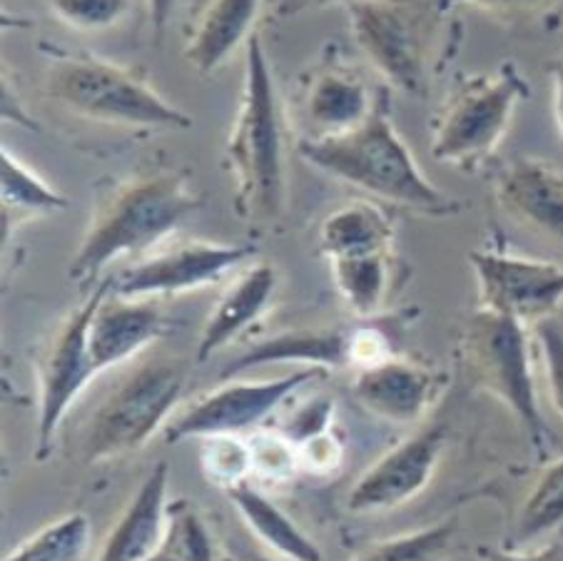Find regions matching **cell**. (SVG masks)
<instances>
[{"instance_id":"cell-1","label":"cell","mask_w":563,"mask_h":561,"mask_svg":"<svg viewBox=\"0 0 563 561\" xmlns=\"http://www.w3.org/2000/svg\"><path fill=\"white\" fill-rule=\"evenodd\" d=\"M200 208L202 198L177 170H145L98 183L86 235L68 270L70 279L96 287L108 265L150 255Z\"/></svg>"},{"instance_id":"cell-2","label":"cell","mask_w":563,"mask_h":561,"mask_svg":"<svg viewBox=\"0 0 563 561\" xmlns=\"http://www.w3.org/2000/svg\"><path fill=\"white\" fill-rule=\"evenodd\" d=\"M297 153L317 170L367 193L369 198L399 205L427 218H454L466 208L421 173L391 123L387 88H382L377 108L364 123L340 135L299 140Z\"/></svg>"},{"instance_id":"cell-3","label":"cell","mask_w":563,"mask_h":561,"mask_svg":"<svg viewBox=\"0 0 563 561\" xmlns=\"http://www.w3.org/2000/svg\"><path fill=\"white\" fill-rule=\"evenodd\" d=\"M228 161L238 218L255 230H267L285 218L287 120L260 35L247 41L245 82L228 138Z\"/></svg>"},{"instance_id":"cell-4","label":"cell","mask_w":563,"mask_h":561,"mask_svg":"<svg viewBox=\"0 0 563 561\" xmlns=\"http://www.w3.org/2000/svg\"><path fill=\"white\" fill-rule=\"evenodd\" d=\"M356 45L391 88L424 100L459 45L441 0H354L346 6Z\"/></svg>"},{"instance_id":"cell-5","label":"cell","mask_w":563,"mask_h":561,"mask_svg":"<svg viewBox=\"0 0 563 561\" xmlns=\"http://www.w3.org/2000/svg\"><path fill=\"white\" fill-rule=\"evenodd\" d=\"M45 96L70 116L102 125L187 130L192 116L153 88L147 73L88 53H48Z\"/></svg>"},{"instance_id":"cell-6","label":"cell","mask_w":563,"mask_h":561,"mask_svg":"<svg viewBox=\"0 0 563 561\" xmlns=\"http://www.w3.org/2000/svg\"><path fill=\"white\" fill-rule=\"evenodd\" d=\"M529 96L531 88L511 61L494 73L456 80L431 123V157L464 173H476L499 150L516 108Z\"/></svg>"},{"instance_id":"cell-7","label":"cell","mask_w":563,"mask_h":561,"mask_svg":"<svg viewBox=\"0 0 563 561\" xmlns=\"http://www.w3.org/2000/svg\"><path fill=\"white\" fill-rule=\"evenodd\" d=\"M459 358L466 385L494 397L519 419L539 454L551 444V429L543 422L537 382L531 370L529 327L476 307L459 337Z\"/></svg>"},{"instance_id":"cell-8","label":"cell","mask_w":563,"mask_h":561,"mask_svg":"<svg viewBox=\"0 0 563 561\" xmlns=\"http://www.w3.org/2000/svg\"><path fill=\"white\" fill-rule=\"evenodd\" d=\"M185 382L187 364L183 360H145L90 417L80 442L82 460L88 464L110 462L145 447L173 415Z\"/></svg>"},{"instance_id":"cell-9","label":"cell","mask_w":563,"mask_h":561,"mask_svg":"<svg viewBox=\"0 0 563 561\" xmlns=\"http://www.w3.org/2000/svg\"><path fill=\"white\" fill-rule=\"evenodd\" d=\"M324 377L327 370L297 367L287 377L277 380H224L220 387L197 397L183 415L167 422L165 442L180 444L185 439L242 437L255 432L289 397Z\"/></svg>"},{"instance_id":"cell-10","label":"cell","mask_w":563,"mask_h":561,"mask_svg":"<svg viewBox=\"0 0 563 561\" xmlns=\"http://www.w3.org/2000/svg\"><path fill=\"white\" fill-rule=\"evenodd\" d=\"M106 289L108 279L92 287L86 302L60 322L37 362V462L48 460L65 415L100 374L92 360L88 332Z\"/></svg>"},{"instance_id":"cell-11","label":"cell","mask_w":563,"mask_h":561,"mask_svg":"<svg viewBox=\"0 0 563 561\" xmlns=\"http://www.w3.org/2000/svg\"><path fill=\"white\" fill-rule=\"evenodd\" d=\"M252 242L234 245V242L190 240L159 252L137 257L133 265L120 270L110 277L115 295L133 299H159L202 289L220 279L255 255Z\"/></svg>"},{"instance_id":"cell-12","label":"cell","mask_w":563,"mask_h":561,"mask_svg":"<svg viewBox=\"0 0 563 561\" xmlns=\"http://www.w3.org/2000/svg\"><path fill=\"white\" fill-rule=\"evenodd\" d=\"M478 307L537 327L563 307V267L506 250H472Z\"/></svg>"},{"instance_id":"cell-13","label":"cell","mask_w":563,"mask_h":561,"mask_svg":"<svg viewBox=\"0 0 563 561\" xmlns=\"http://www.w3.org/2000/svg\"><path fill=\"white\" fill-rule=\"evenodd\" d=\"M446 437V427L434 422L389 449L356 480L346 497V509L354 514L387 512L419 497L434 480Z\"/></svg>"},{"instance_id":"cell-14","label":"cell","mask_w":563,"mask_h":561,"mask_svg":"<svg viewBox=\"0 0 563 561\" xmlns=\"http://www.w3.org/2000/svg\"><path fill=\"white\" fill-rule=\"evenodd\" d=\"M379 96L382 88H372L354 65L344 63L336 51H327V58L314 63L299 82L297 118L307 138L340 135L364 123Z\"/></svg>"},{"instance_id":"cell-15","label":"cell","mask_w":563,"mask_h":561,"mask_svg":"<svg viewBox=\"0 0 563 561\" xmlns=\"http://www.w3.org/2000/svg\"><path fill=\"white\" fill-rule=\"evenodd\" d=\"M444 387L446 374L399 358V354L374 367L354 372L352 380L356 405L391 425H411L424 419Z\"/></svg>"},{"instance_id":"cell-16","label":"cell","mask_w":563,"mask_h":561,"mask_svg":"<svg viewBox=\"0 0 563 561\" xmlns=\"http://www.w3.org/2000/svg\"><path fill=\"white\" fill-rule=\"evenodd\" d=\"M494 200L506 218L563 245V173L543 157H514L494 175Z\"/></svg>"},{"instance_id":"cell-17","label":"cell","mask_w":563,"mask_h":561,"mask_svg":"<svg viewBox=\"0 0 563 561\" xmlns=\"http://www.w3.org/2000/svg\"><path fill=\"white\" fill-rule=\"evenodd\" d=\"M165 332L157 299H133L115 295L110 287L100 297L90 322V352L98 372L118 367L147 350Z\"/></svg>"},{"instance_id":"cell-18","label":"cell","mask_w":563,"mask_h":561,"mask_svg":"<svg viewBox=\"0 0 563 561\" xmlns=\"http://www.w3.org/2000/svg\"><path fill=\"white\" fill-rule=\"evenodd\" d=\"M352 330L354 324L312 327V330L302 327V330L272 334L230 360L220 374L222 380H234L250 370L282 362H292L299 367H319L327 372L352 367Z\"/></svg>"},{"instance_id":"cell-19","label":"cell","mask_w":563,"mask_h":561,"mask_svg":"<svg viewBox=\"0 0 563 561\" xmlns=\"http://www.w3.org/2000/svg\"><path fill=\"white\" fill-rule=\"evenodd\" d=\"M167 484L170 466L157 462L110 527L96 561H145L153 554L167 527Z\"/></svg>"},{"instance_id":"cell-20","label":"cell","mask_w":563,"mask_h":561,"mask_svg":"<svg viewBox=\"0 0 563 561\" xmlns=\"http://www.w3.org/2000/svg\"><path fill=\"white\" fill-rule=\"evenodd\" d=\"M277 279V267L272 262H257L245 275L234 279L228 293L212 307L208 322L202 327L195 360L200 364L208 362L212 354L222 352L252 322L260 320L262 312L267 310L272 295H275Z\"/></svg>"},{"instance_id":"cell-21","label":"cell","mask_w":563,"mask_h":561,"mask_svg":"<svg viewBox=\"0 0 563 561\" xmlns=\"http://www.w3.org/2000/svg\"><path fill=\"white\" fill-rule=\"evenodd\" d=\"M265 0H210L185 45V61L200 75H212L252 37Z\"/></svg>"},{"instance_id":"cell-22","label":"cell","mask_w":563,"mask_h":561,"mask_svg":"<svg viewBox=\"0 0 563 561\" xmlns=\"http://www.w3.org/2000/svg\"><path fill=\"white\" fill-rule=\"evenodd\" d=\"M336 293L350 307L356 320L387 315L389 299L405 283V265L397 252H367L330 260Z\"/></svg>"},{"instance_id":"cell-23","label":"cell","mask_w":563,"mask_h":561,"mask_svg":"<svg viewBox=\"0 0 563 561\" xmlns=\"http://www.w3.org/2000/svg\"><path fill=\"white\" fill-rule=\"evenodd\" d=\"M228 497L262 544L285 561H322V551L297 524L247 480L228 486Z\"/></svg>"},{"instance_id":"cell-24","label":"cell","mask_w":563,"mask_h":561,"mask_svg":"<svg viewBox=\"0 0 563 561\" xmlns=\"http://www.w3.org/2000/svg\"><path fill=\"white\" fill-rule=\"evenodd\" d=\"M394 220L379 205L354 200L330 212L319 228V252L330 260L394 250Z\"/></svg>"},{"instance_id":"cell-25","label":"cell","mask_w":563,"mask_h":561,"mask_svg":"<svg viewBox=\"0 0 563 561\" xmlns=\"http://www.w3.org/2000/svg\"><path fill=\"white\" fill-rule=\"evenodd\" d=\"M0 205H3V228L8 222L27 215H43L68 208V200L23 165L13 153L0 150Z\"/></svg>"},{"instance_id":"cell-26","label":"cell","mask_w":563,"mask_h":561,"mask_svg":"<svg viewBox=\"0 0 563 561\" xmlns=\"http://www.w3.org/2000/svg\"><path fill=\"white\" fill-rule=\"evenodd\" d=\"M563 527V457L553 460L539 476L514 521L509 549H523Z\"/></svg>"},{"instance_id":"cell-27","label":"cell","mask_w":563,"mask_h":561,"mask_svg":"<svg viewBox=\"0 0 563 561\" xmlns=\"http://www.w3.org/2000/svg\"><path fill=\"white\" fill-rule=\"evenodd\" d=\"M92 529L86 514H68L13 549L3 561H82Z\"/></svg>"},{"instance_id":"cell-28","label":"cell","mask_w":563,"mask_h":561,"mask_svg":"<svg viewBox=\"0 0 563 561\" xmlns=\"http://www.w3.org/2000/svg\"><path fill=\"white\" fill-rule=\"evenodd\" d=\"M456 529V517H449L431 524V527L409 531V535L369 544L352 561H446V557L452 554Z\"/></svg>"},{"instance_id":"cell-29","label":"cell","mask_w":563,"mask_h":561,"mask_svg":"<svg viewBox=\"0 0 563 561\" xmlns=\"http://www.w3.org/2000/svg\"><path fill=\"white\" fill-rule=\"evenodd\" d=\"M145 561H214L208 524L187 502H173L165 535Z\"/></svg>"},{"instance_id":"cell-30","label":"cell","mask_w":563,"mask_h":561,"mask_svg":"<svg viewBox=\"0 0 563 561\" xmlns=\"http://www.w3.org/2000/svg\"><path fill=\"white\" fill-rule=\"evenodd\" d=\"M205 472L212 482L222 484L224 490L238 482L250 480L252 454L247 439L242 437H212L205 439L202 449Z\"/></svg>"},{"instance_id":"cell-31","label":"cell","mask_w":563,"mask_h":561,"mask_svg":"<svg viewBox=\"0 0 563 561\" xmlns=\"http://www.w3.org/2000/svg\"><path fill=\"white\" fill-rule=\"evenodd\" d=\"M250 435L252 474L262 480H289V474L299 470L297 447L279 429H255Z\"/></svg>"},{"instance_id":"cell-32","label":"cell","mask_w":563,"mask_h":561,"mask_svg":"<svg viewBox=\"0 0 563 561\" xmlns=\"http://www.w3.org/2000/svg\"><path fill=\"white\" fill-rule=\"evenodd\" d=\"M135 0H48L51 13L78 31H106L133 11Z\"/></svg>"},{"instance_id":"cell-33","label":"cell","mask_w":563,"mask_h":561,"mask_svg":"<svg viewBox=\"0 0 563 561\" xmlns=\"http://www.w3.org/2000/svg\"><path fill=\"white\" fill-rule=\"evenodd\" d=\"M446 11H454L456 6H474L492 13L501 21H559L563 18V0H441Z\"/></svg>"},{"instance_id":"cell-34","label":"cell","mask_w":563,"mask_h":561,"mask_svg":"<svg viewBox=\"0 0 563 561\" xmlns=\"http://www.w3.org/2000/svg\"><path fill=\"white\" fill-rule=\"evenodd\" d=\"M533 332H537L543 370H547L551 405L563 417V322L551 317V320H543L533 327Z\"/></svg>"},{"instance_id":"cell-35","label":"cell","mask_w":563,"mask_h":561,"mask_svg":"<svg viewBox=\"0 0 563 561\" xmlns=\"http://www.w3.org/2000/svg\"><path fill=\"white\" fill-rule=\"evenodd\" d=\"M332 415H334V402L324 397H314V402H309V405L295 411V415L289 417V425L285 429H279V432L289 437V442L297 447L317 435L330 432Z\"/></svg>"},{"instance_id":"cell-36","label":"cell","mask_w":563,"mask_h":561,"mask_svg":"<svg viewBox=\"0 0 563 561\" xmlns=\"http://www.w3.org/2000/svg\"><path fill=\"white\" fill-rule=\"evenodd\" d=\"M344 449L332 432L317 435L307 442L297 444V464L299 470L312 472V474H330L342 464Z\"/></svg>"},{"instance_id":"cell-37","label":"cell","mask_w":563,"mask_h":561,"mask_svg":"<svg viewBox=\"0 0 563 561\" xmlns=\"http://www.w3.org/2000/svg\"><path fill=\"white\" fill-rule=\"evenodd\" d=\"M482 561H563V544H549L537 551H521V549H484Z\"/></svg>"},{"instance_id":"cell-38","label":"cell","mask_w":563,"mask_h":561,"mask_svg":"<svg viewBox=\"0 0 563 561\" xmlns=\"http://www.w3.org/2000/svg\"><path fill=\"white\" fill-rule=\"evenodd\" d=\"M549 75L553 82V118H556L559 138L563 145V55H559V58L549 65Z\"/></svg>"},{"instance_id":"cell-39","label":"cell","mask_w":563,"mask_h":561,"mask_svg":"<svg viewBox=\"0 0 563 561\" xmlns=\"http://www.w3.org/2000/svg\"><path fill=\"white\" fill-rule=\"evenodd\" d=\"M327 3H344L350 6L354 0H277V8H275V15L279 21H289V18H295L305 11H312V8L319 6H327Z\"/></svg>"},{"instance_id":"cell-40","label":"cell","mask_w":563,"mask_h":561,"mask_svg":"<svg viewBox=\"0 0 563 561\" xmlns=\"http://www.w3.org/2000/svg\"><path fill=\"white\" fill-rule=\"evenodd\" d=\"M175 3L177 0H147L150 25H153L157 41L165 35L167 25H170V18L175 13Z\"/></svg>"},{"instance_id":"cell-41","label":"cell","mask_w":563,"mask_h":561,"mask_svg":"<svg viewBox=\"0 0 563 561\" xmlns=\"http://www.w3.org/2000/svg\"><path fill=\"white\" fill-rule=\"evenodd\" d=\"M240 561H277V559H272L269 554H265V551H257V549H242Z\"/></svg>"}]
</instances>
